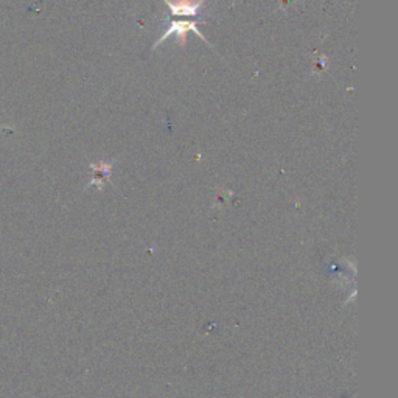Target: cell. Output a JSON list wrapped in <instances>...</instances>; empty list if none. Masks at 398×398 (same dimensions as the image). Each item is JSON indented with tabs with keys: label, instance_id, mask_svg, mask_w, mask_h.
I'll return each instance as SVG.
<instances>
[{
	"label": "cell",
	"instance_id": "cell-1",
	"mask_svg": "<svg viewBox=\"0 0 398 398\" xmlns=\"http://www.w3.org/2000/svg\"><path fill=\"white\" fill-rule=\"evenodd\" d=\"M189 31H193V33L196 36L201 37L202 41L207 42V40H205L204 35L201 33V30L198 28V24L196 22H190V21H175V22H170V27L168 30L165 31V33L159 37L157 42L154 44V49H156L157 46H160V44L165 42L168 37H171L173 35L178 36L179 37V42H181V46H184L185 44V35L189 33Z\"/></svg>",
	"mask_w": 398,
	"mask_h": 398
},
{
	"label": "cell",
	"instance_id": "cell-2",
	"mask_svg": "<svg viewBox=\"0 0 398 398\" xmlns=\"http://www.w3.org/2000/svg\"><path fill=\"white\" fill-rule=\"evenodd\" d=\"M173 16H196L205 5V0H164Z\"/></svg>",
	"mask_w": 398,
	"mask_h": 398
}]
</instances>
